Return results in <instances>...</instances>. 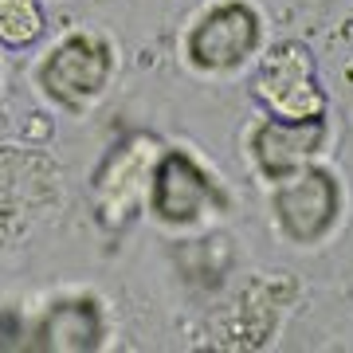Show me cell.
<instances>
[{
    "mask_svg": "<svg viewBox=\"0 0 353 353\" xmlns=\"http://www.w3.org/2000/svg\"><path fill=\"white\" fill-rule=\"evenodd\" d=\"M255 94L275 118L303 122V118H322L326 99L314 83V59L299 43H283L267 55V63L255 75Z\"/></svg>",
    "mask_w": 353,
    "mask_h": 353,
    "instance_id": "cell-1",
    "label": "cell"
},
{
    "mask_svg": "<svg viewBox=\"0 0 353 353\" xmlns=\"http://www.w3.org/2000/svg\"><path fill=\"white\" fill-rule=\"evenodd\" d=\"M106 79H110V51L94 36H67L39 67L43 90L67 110H79L90 99H99Z\"/></svg>",
    "mask_w": 353,
    "mask_h": 353,
    "instance_id": "cell-2",
    "label": "cell"
},
{
    "mask_svg": "<svg viewBox=\"0 0 353 353\" xmlns=\"http://www.w3.org/2000/svg\"><path fill=\"white\" fill-rule=\"evenodd\" d=\"M290 181H283L275 192V212L279 224L294 243H314L322 240L338 216V185L326 173L314 169H294L287 173Z\"/></svg>",
    "mask_w": 353,
    "mask_h": 353,
    "instance_id": "cell-3",
    "label": "cell"
},
{
    "mask_svg": "<svg viewBox=\"0 0 353 353\" xmlns=\"http://www.w3.org/2000/svg\"><path fill=\"white\" fill-rule=\"evenodd\" d=\"M153 176V141L134 138L122 150H114L94 181V201H99V220L106 228L126 224L130 208L145 196Z\"/></svg>",
    "mask_w": 353,
    "mask_h": 353,
    "instance_id": "cell-4",
    "label": "cell"
},
{
    "mask_svg": "<svg viewBox=\"0 0 353 353\" xmlns=\"http://www.w3.org/2000/svg\"><path fill=\"white\" fill-rule=\"evenodd\" d=\"M255 39H259V24H255L252 8L220 4V8H212L201 24L192 28L189 55H192V63L204 67V71H224V67H236L252 55Z\"/></svg>",
    "mask_w": 353,
    "mask_h": 353,
    "instance_id": "cell-5",
    "label": "cell"
},
{
    "mask_svg": "<svg viewBox=\"0 0 353 353\" xmlns=\"http://www.w3.org/2000/svg\"><path fill=\"white\" fill-rule=\"evenodd\" d=\"M322 134H326L322 118H303V122L275 118V122L259 126V134H255V157H259L267 176L283 181L287 173L303 169L306 157H314L318 145H322Z\"/></svg>",
    "mask_w": 353,
    "mask_h": 353,
    "instance_id": "cell-6",
    "label": "cell"
},
{
    "mask_svg": "<svg viewBox=\"0 0 353 353\" xmlns=\"http://www.w3.org/2000/svg\"><path fill=\"white\" fill-rule=\"evenodd\" d=\"M208 201H216L208 176L181 153H169L157 173H153V212L161 220H173V224H185L201 212Z\"/></svg>",
    "mask_w": 353,
    "mask_h": 353,
    "instance_id": "cell-7",
    "label": "cell"
},
{
    "mask_svg": "<svg viewBox=\"0 0 353 353\" xmlns=\"http://www.w3.org/2000/svg\"><path fill=\"white\" fill-rule=\"evenodd\" d=\"M102 338V318L94 310V303L79 299V303H59L39 318L36 341L32 350H55V353H79L94 350Z\"/></svg>",
    "mask_w": 353,
    "mask_h": 353,
    "instance_id": "cell-8",
    "label": "cell"
},
{
    "mask_svg": "<svg viewBox=\"0 0 353 353\" xmlns=\"http://www.w3.org/2000/svg\"><path fill=\"white\" fill-rule=\"evenodd\" d=\"M43 36V8L36 0H0V43L28 48Z\"/></svg>",
    "mask_w": 353,
    "mask_h": 353,
    "instance_id": "cell-9",
    "label": "cell"
}]
</instances>
